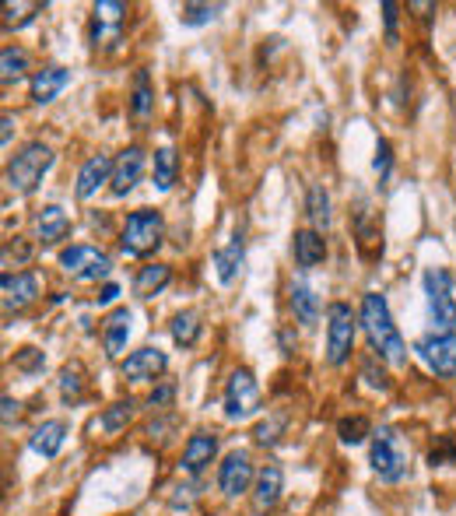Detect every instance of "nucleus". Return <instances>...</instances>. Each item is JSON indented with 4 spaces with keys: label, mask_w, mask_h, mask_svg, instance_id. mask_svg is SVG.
<instances>
[{
    "label": "nucleus",
    "mask_w": 456,
    "mask_h": 516,
    "mask_svg": "<svg viewBox=\"0 0 456 516\" xmlns=\"http://www.w3.org/2000/svg\"><path fill=\"white\" fill-rule=\"evenodd\" d=\"M358 323H362L365 337H369V348L393 369L407 366V344L400 337L397 323L390 316V306H386V295L379 292H365L362 295V309H358Z\"/></svg>",
    "instance_id": "obj_1"
},
{
    "label": "nucleus",
    "mask_w": 456,
    "mask_h": 516,
    "mask_svg": "<svg viewBox=\"0 0 456 516\" xmlns=\"http://www.w3.org/2000/svg\"><path fill=\"white\" fill-rule=\"evenodd\" d=\"M369 464L376 471V478L386 481V485H397V481H404L411 474V446L400 436L397 425H379L372 432Z\"/></svg>",
    "instance_id": "obj_2"
},
{
    "label": "nucleus",
    "mask_w": 456,
    "mask_h": 516,
    "mask_svg": "<svg viewBox=\"0 0 456 516\" xmlns=\"http://www.w3.org/2000/svg\"><path fill=\"white\" fill-rule=\"evenodd\" d=\"M425 295H428V313H432L435 334H456V281L446 267H428L425 278Z\"/></svg>",
    "instance_id": "obj_3"
},
{
    "label": "nucleus",
    "mask_w": 456,
    "mask_h": 516,
    "mask_svg": "<svg viewBox=\"0 0 456 516\" xmlns=\"http://www.w3.org/2000/svg\"><path fill=\"white\" fill-rule=\"evenodd\" d=\"M162 239H165L162 211L141 208V211H130L127 222H123L120 246H123V253H130V257H151V253L162 246Z\"/></svg>",
    "instance_id": "obj_4"
},
{
    "label": "nucleus",
    "mask_w": 456,
    "mask_h": 516,
    "mask_svg": "<svg viewBox=\"0 0 456 516\" xmlns=\"http://www.w3.org/2000/svg\"><path fill=\"white\" fill-rule=\"evenodd\" d=\"M53 165V148L43 141H29L15 158L8 162V187L18 194H36L43 176Z\"/></svg>",
    "instance_id": "obj_5"
},
{
    "label": "nucleus",
    "mask_w": 456,
    "mask_h": 516,
    "mask_svg": "<svg viewBox=\"0 0 456 516\" xmlns=\"http://www.w3.org/2000/svg\"><path fill=\"white\" fill-rule=\"evenodd\" d=\"M358 334V316L351 313L348 302H330L327 309V362L330 366H344L351 359Z\"/></svg>",
    "instance_id": "obj_6"
},
{
    "label": "nucleus",
    "mask_w": 456,
    "mask_h": 516,
    "mask_svg": "<svg viewBox=\"0 0 456 516\" xmlns=\"http://www.w3.org/2000/svg\"><path fill=\"white\" fill-rule=\"evenodd\" d=\"M260 411V383L250 369H236L225 387V418L228 422H246Z\"/></svg>",
    "instance_id": "obj_7"
},
{
    "label": "nucleus",
    "mask_w": 456,
    "mask_h": 516,
    "mask_svg": "<svg viewBox=\"0 0 456 516\" xmlns=\"http://www.w3.org/2000/svg\"><path fill=\"white\" fill-rule=\"evenodd\" d=\"M60 267L78 281H102L113 274V260L102 250H95V246H67L60 253Z\"/></svg>",
    "instance_id": "obj_8"
},
{
    "label": "nucleus",
    "mask_w": 456,
    "mask_h": 516,
    "mask_svg": "<svg viewBox=\"0 0 456 516\" xmlns=\"http://www.w3.org/2000/svg\"><path fill=\"white\" fill-rule=\"evenodd\" d=\"M414 352L435 376H442V380L456 376V334H428L414 341Z\"/></svg>",
    "instance_id": "obj_9"
},
{
    "label": "nucleus",
    "mask_w": 456,
    "mask_h": 516,
    "mask_svg": "<svg viewBox=\"0 0 456 516\" xmlns=\"http://www.w3.org/2000/svg\"><path fill=\"white\" fill-rule=\"evenodd\" d=\"M257 481V471H253V460L246 450H232L218 467V488L228 495V499H239V495L250 492V485Z\"/></svg>",
    "instance_id": "obj_10"
},
{
    "label": "nucleus",
    "mask_w": 456,
    "mask_h": 516,
    "mask_svg": "<svg viewBox=\"0 0 456 516\" xmlns=\"http://www.w3.org/2000/svg\"><path fill=\"white\" fill-rule=\"evenodd\" d=\"M0 292H4V309L8 313H22L25 306L39 299V274L36 271H15L4 274L0 281Z\"/></svg>",
    "instance_id": "obj_11"
},
{
    "label": "nucleus",
    "mask_w": 456,
    "mask_h": 516,
    "mask_svg": "<svg viewBox=\"0 0 456 516\" xmlns=\"http://www.w3.org/2000/svg\"><path fill=\"white\" fill-rule=\"evenodd\" d=\"M165 369H169V359H165V352L151 348V344H144V348H137V352H130L127 359H123V376H127L130 383H151L158 380Z\"/></svg>",
    "instance_id": "obj_12"
},
{
    "label": "nucleus",
    "mask_w": 456,
    "mask_h": 516,
    "mask_svg": "<svg viewBox=\"0 0 456 516\" xmlns=\"http://www.w3.org/2000/svg\"><path fill=\"white\" fill-rule=\"evenodd\" d=\"M281 495H285V471L278 464H264L257 471V481H253V509L271 513L281 502Z\"/></svg>",
    "instance_id": "obj_13"
},
{
    "label": "nucleus",
    "mask_w": 456,
    "mask_h": 516,
    "mask_svg": "<svg viewBox=\"0 0 456 516\" xmlns=\"http://www.w3.org/2000/svg\"><path fill=\"white\" fill-rule=\"evenodd\" d=\"M113 165L116 162L109 155L85 158V165L78 169V183H74V194H78V201H88V197H95L102 183L113 180Z\"/></svg>",
    "instance_id": "obj_14"
},
{
    "label": "nucleus",
    "mask_w": 456,
    "mask_h": 516,
    "mask_svg": "<svg viewBox=\"0 0 456 516\" xmlns=\"http://www.w3.org/2000/svg\"><path fill=\"white\" fill-rule=\"evenodd\" d=\"M141 176H144V151L141 148H127V151H120L116 155V165H113V194L116 197H127L130 190L141 183Z\"/></svg>",
    "instance_id": "obj_15"
},
{
    "label": "nucleus",
    "mask_w": 456,
    "mask_h": 516,
    "mask_svg": "<svg viewBox=\"0 0 456 516\" xmlns=\"http://www.w3.org/2000/svg\"><path fill=\"white\" fill-rule=\"evenodd\" d=\"M214 457H218V436H214V432H193V436L186 439L183 460H179V464H183L186 474H204Z\"/></svg>",
    "instance_id": "obj_16"
},
{
    "label": "nucleus",
    "mask_w": 456,
    "mask_h": 516,
    "mask_svg": "<svg viewBox=\"0 0 456 516\" xmlns=\"http://www.w3.org/2000/svg\"><path fill=\"white\" fill-rule=\"evenodd\" d=\"M130 323H134V313L127 306H116L113 313L102 320V344H106L109 359H120L123 348L130 341Z\"/></svg>",
    "instance_id": "obj_17"
},
{
    "label": "nucleus",
    "mask_w": 456,
    "mask_h": 516,
    "mask_svg": "<svg viewBox=\"0 0 456 516\" xmlns=\"http://www.w3.org/2000/svg\"><path fill=\"white\" fill-rule=\"evenodd\" d=\"M67 85H71V71H64V67L57 64L43 67V71L32 74V102H36V106H50Z\"/></svg>",
    "instance_id": "obj_18"
},
{
    "label": "nucleus",
    "mask_w": 456,
    "mask_h": 516,
    "mask_svg": "<svg viewBox=\"0 0 456 516\" xmlns=\"http://www.w3.org/2000/svg\"><path fill=\"white\" fill-rule=\"evenodd\" d=\"M295 264L302 267V271H313L316 264H323V257H327V243H323V236L316 229H299L295 232Z\"/></svg>",
    "instance_id": "obj_19"
},
{
    "label": "nucleus",
    "mask_w": 456,
    "mask_h": 516,
    "mask_svg": "<svg viewBox=\"0 0 456 516\" xmlns=\"http://www.w3.org/2000/svg\"><path fill=\"white\" fill-rule=\"evenodd\" d=\"M36 232L46 246H53L71 236V218H67V211L60 208V204H50V208H43L36 215Z\"/></svg>",
    "instance_id": "obj_20"
},
{
    "label": "nucleus",
    "mask_w": 456,
    "mask_h": 516,
    "mask_svg": "<svg viewBox=\"0 0 456 516\" xmlns=\"http://www.w3.org/2000/svg\"><path fill=\"white\" fill-rule=\"evenodd\" d=\"M243 260H246V246H243V236H232V243L221 246L214 253V271H218V281L221 285H232L243 271Z\"/></svg>",
    "instance_id": "obj_21"
},
{
    "label": "nucleus",
    "mask_w": 456,
    "mask_h": 516,
    "mask_svg": "<svg viewBox=\"0 0 456 516\" xmlns=\"http://www.w3.org/2000/svg\"><path fill=\"white\" fill-rule=\"evenodd\" d=\"M64 439H67V422L53 418V422H43L36 432H32L29 446L39 453V457H57L60 446H64Z\"/></svg>",
    "instance_id": "obj_22"
},
{
    "label": "nucleus",
    "mask_w": 456,
    "mask_h": 516,
    "mask_svg": "<svg viewBox=\"0 0 456 516\" xmlns=\"http://www.w3.org/2000/svg\"><path fill=\"white\" fill-rule=\"evenodd\" d=\"M292 313L302 327H316L320 323V295L306 281H295L292 285Z\"/></svg>",
    "instance_id": "obj_23"
},
{
    "label": "nucleus",
    "mask_w": 456,
    "mask_h": 516,
    "mask_svg": "<svg viewBox=\"0 0 456 516\" xmlns=\"http://www.w3.org/2000/svg\"><path fill=\"white\" fill-rule=\"evenodd\" d=\"M151 109H155V88H151V74L137 71L134 74V88H130V116L137 123L151 120Z\"/></svg>",
    "instance_id": "obj_24"
},
{
    "label": "nucleus",
    "mask_w": 456,
    "mask_h": 516,
    "mask_svg": "<svg viewBox=\"0 0 456 516\" xmlns=\"http://www.w3.org/2000/svg\"><path fill=\"white\" fill-rule=\"evenodd\" d=\"M172 341L179 344V348H193V344L200 341V334H204V323H200V313L197 309H183V313L172 316Z\"/></svg>",
    "instance_id": "obj_25"
},
{
    "label": "nucleus",
    "mask_w": 456,
    "mask_h": 516,
    "mask_svg": "<svg viewBox=\"0 0 456 516\" xmlns=\"http://www.w3.org/2000/svg\"><path fill=\"white\" fill-rule=\"evenodd\" d=\"M172 281V271L165 264H148V267H141L137 271V278H134V292L141 295V299H151V295H158L165 285Z\"/></svg>",
    "instance_id": "obj_26"
},
{
    "label": "nucleus",
    "mask_w": 456,
    "mask_h": 516,
    "mask_svg": "<svg viewBox=\"0 0 456 516\" xmlns=\"http://www.w3.org/2000/svg\"><path fill=\"white\" fill-rule=\"evenodd\" d=\"M306 215H309V222H313L316 232L330 229V194H327V187L316 183V187L306 190Z\"/></svg>",
    "instance_id": "obj_27"
},
{
    "label": "nucleus",
    "mask_w": 456,
    "mask_h": 516,
    "mask_svg": "<svg viewBox=\"0 0 456 516\" xmlns=\"http://www.w3.org/2000/svg\"><path fill=\"white\" fill-rule=\"evenodd\" d=\"M130 415H134V404L130 401H120V404H109L99 418L92 422V432H106V436H116V432L127 429Z\"/></svg>",
    "instance_id": "obj_28"
},
{
    "label": "nucleus",
    "mask_w": 456,
    "mask_h": 516,
    "mask_svg": "<svg viewBox=\"0 0 456 516\" xmlns=\"http://www.w3.org/2000/svg\"><path fill=\"white\" fill-rule=\"evenodd\" d=\"M25 71H29V53L22 46H4V53H0V78H4V85H18L25 78Z\"/></svg>",
    "instance_id": "obj_29"
},
{
    "label": "nucleus",
    "mask_w": 456,
    "mask_h": 516,
    "mask_svg": "<svg viewBox=\"0 0 456 516\" xmlns=\"http://www.w3.org/2000/svg\"><path fill=\"white\" fill-rule=\"evenodd\" d=\"M176 169H179V158H176V148L172 144H162V148L155 151V187L162 190H172V183H176Z\"/></svg>",
    "instance_id": "obj_30"
},
{
    "label": "nucleus",
    "mask_w": 456,
    "mask_h": 516,
    "mask_svg": "<svg viewBox=\"0 0 456 516\" xmlns=\"http://www.w3.org/2000/svg\"><path fill=\"white\" fill-rule=\"evenodd\" d=\"M372 432H376V429H372L369 418H365V415H351V418H341V422H337V436H341L344 446L365 443V439H369Z\"/></svg>",
    "instance_id": "obj_31"
},
{
    "label": "nucleus",
    "mask_w": 456,
    "mask_h": 516,
    "mask_svg": "<svg viewBox=\"0 0 456 516\" xmlns=\"http://www.w3.org/2000/svg\"><path fill=\"white\" fill-rule=\"evenodd\" d=\"M60 397H64L67 404H74V401L85 397V373H81L78 362H71V366L60 369Z\"/></svg>",
    "instance_id": "obj_32"
},
{
    "label": "nucleus",
    "mask_w": 456,
    "mask_h": 516,
    "mask_svg": "<svg viewBox=\"0 0 456 516\" xmlns=\"http://www.w3.org/2000/svg\"><path fill=\"white\" fill-rule=\"evenodd\" d=\"M43 11V4H4V29H25Z\"/></svg>",
    "instance_id": "obj_33"
},
{
    "label": "nucleus",
    "mask_w": 456,
    "mask_h": 516,
    "mask_svg": "<svg viewBox=\"0 0 456 516\" xmlns=\"http://www.w3.org/2000/svg\"><path fill=\"white\" fill-rule=\"evenodd\" d=\"M218 15H221V4H183V15H179V22L190 25V29H197V25L214 22Z\"/></svg>",
    "instance_id": "obj_34"
},
{
    "label": "nucleus",
    "mask_w": 456,
    "mask_h": 516,
    "mask_svg": "<svg viewBox=\"0 0 456 516\" xmlns=\"http://www.w3.org/2000/svg\"><path fill=\"white\" fill-rule=\"evenodd\" d=\"M428 464H432V467L456 464V432H446V436L435 439L432 453H428Z\"/></svg>",
    "instance_id": "obj_35"
},
{
    "label": "nucleus",
    "mask_w": 456,
    "mask_h": 516,
    "mask_svg": "<svg viewBox=\"0 0 456 516\" xmlns=\"http://www.w3.org/2000/svg\"><path fill=\"white\" fill-rule=\"evenodd\" d=\"M281 429H285V418L274 415V418H267V422H260V425H257V432H253V439H257L260 446H274V443H278V436H281Z\"/></svg>",
    "instance_id": "obj_36"
},
{
    "label": "nucleus",
    "mask_w": 456,
    "mask_h": 516,
    "mask_svg": "<svg viewBox=\"0 0 456 516\" xmlns=\"http://www.w3.org/2000/svg\"><path fill=\"white\" fill-rule=\"evenodd\" d=\"M95 22H109V25H120V18L127 15V4H116V0H99L95 4Z\"/></svg>",
    "instance_id": "obj_37"
},
{
    "label": "nucleus",
    "mask_w": 456,
    "mask_h": 516,
    "mask_svg": "<svg viewBox=\"0 0 456 516\" xmlns=\"http://www.w3.org/2000/svg\"><path fill=\"white\" fill-rule=\"evenodd\" d=\"M15 366L22 369V373H43L46 355L39 352V348H22V352L15 355Z\"/></svg>",
    "instance_id": "obj_38"
},
{
    "label": "nucleus",
    "mask_w": 456,
    "mask_h": 516,
    "mask_svg": "<svg viewBox=\"0 0 456 516\" xmlns=\"http://www.w3.org/2000/svg\"><path fill=\"white\" fill-rule=\"evenodd\" d=\"M362 380L369 383V387H376V390H390V376L379 369L376 373V359H365L362 362Z\"/></svg>",
    "instance_id": "obj_39"
},
{
    "label": "nucleus",
    "mask_w": 456,
    "mask_h": 516,
    "mask_svg": "<svg viewBox=\"0 0 456 516\" xmlns=\"http://www.w3.org/2000/svg\"><path fill=\"white\" fill-rule=\"evenodd\" d=\"M383 22H386V43L390 46H397L400 43V36H397V4L393 0H383Z\"/></svg>",
    "instance_id": "obj_40"
},
{
    "label": "nucleus",
    "mask_w": 456,
    "mask_h": 516,
    "mask_svg": "<svg viewBox=\"0 0 456 516\" xmlns=\"http://www.w3.org/2000/svg\"><path fill=\"white\" fill-rule=\"evenodd\" d=\"M172 397H176V387H172V383H162V387H158V390H151L148 408H169Z\"/></svg>",
    "instance_id": "obj_41"
},
{
    "label": "nucleus",
    "mask_w": 456,
    "mask_h": 516,
    "mask_svg": "<svg viewBox=\"0 0 456 516\" xmlns=\"http://www.w3.org/2000/svg\"><path fill=\"white\" fill-rule=\"evenodd\" d=\"M0 404H4V425L11 429V422H18V415H22V401H15L11 394H4V401Z\"/></svg>",
    "instance_id": "obj_42"
},
{
    "label": "nucleus",
    "mask_w": 456,
    "mask_h": 516,
    "mask_svg": "<svg viewBox=\"0 0 456 516\" xmlns=\"http://www.w3.org/2000/svg\"><path fill=\"white\" fill-rule=\"evenodd\" d=\"M372 165H376L379 176H386V172H390V144H386V141H379V148H376V162H372Z\"/></svg>",
    "instance_id": "obj_43"
},
{
    "label": "nucleus",
    "mask_w": 456,
    "mask_h": 516,
    "mask_svg": "<svg viewBox=\"0 0 456 516\" xmlns=\"http://www.w3.org/2000/svg\"><path fill=\"white\" fill-rule=\"evenodd\" d=\"M0 123H4V130H0V144L8 148V144H11V130H15V116L4 113V120H0Z\"/></svg>",
    "instance_id": "obj_44"
},
{
    "label": "nucleus",
    "mask_w": 456,
    "mask_h": 516,
    "mask_svg": "<svg viewBox=\"0 0 456 516\" xmlns=\"http://www.w3.org/2000/svg\"><path fill=\"white\" fill-rule=\"evenodd\" d=\"M116 295H120V285H106V288H102V295H99V302H113Z\"/></svg>",
    "instance_id": "obj_45"
},
{
    "label": "nucleus",
    "mask_w": 456,
    "mask_h": 516,
    "mask_svg": "<svg viewBox=\"0 0 456 516\" xmlns=\"http://www.w3.org/2000/svg\"><path fill=\"white\" fill-rule=\"evenodd\" d=\"M4 257H11V250H4ZM32 257V246H18V260H29Z\"/></svg>",
    "instance_id": "obj_46"
},
{
    "label": "nucleus",
    "mask_w": 456,
    "mask_h": 516,
    "mask_svg": "<svg viewBox=\"0 0 456 516\" xmlns=\"http://www.w3.org/2000/svg\"><path fill=\"white\" fill-rule=\"evenodd\" d=\"M207 516H214V513H207Z\"/></svg>",
    "instance_id": "obj_47"
}]
</instances>
